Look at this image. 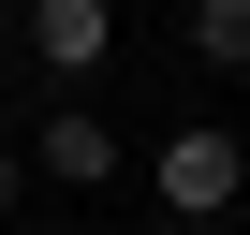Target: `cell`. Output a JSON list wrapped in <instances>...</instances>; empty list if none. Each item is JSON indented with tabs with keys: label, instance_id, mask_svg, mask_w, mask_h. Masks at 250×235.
<instances>
[{
	"label": "cell",
	"instance_id": "cell-2",
	"mask_svg": "<svg viewBox=\"0 0 250 235\" xmlns=\"http://www.w3.org/2000/svg\"><path fill=\"white\" fill-rule=\"evenodd\" d=\"M118 162H133V147H118V133H103L88 103L30 118V176H59V191H118Z\"/></svg>",
	"mask_w": 250,
	"mask_h": 235
},
{
	"label": "cell",
	"instance_id": "cell-4",
	"mask_svg": "<svg viewBox=\"0 0 250 235\" xmlns=\"http://www.w3.org/2000/svg\"><path fill=\"white\" fill-rule=\"evenodd\" d=\"M191 59L206 74H250V0H191Z\"/></svg>",
	"mask_w": 250,
	"mask_h": 235
},
{
	"label": "cell",
	"instance_id": "cell-3",
	"mask_svg": "<svg viewBox=\"0 0 250 235\" xmlns=\"http://www.w3.org/2000/svg\"><path fill=\"white\" fill-rule=\"evenodd\" d=\"M15 30H30V59H44V74H74V88H88V74L118 59V0H30Z\"/></svg>",
	"mask_w": 250,
	"mask_h": 235
},
{
	"label": "cell",
	"instance_id": "cell-6",
	"mask_svg": "<svg viewBox=\"0 0 250 235\" xmlns=\"http://www.w3.org/2000/svg\"><path fill=\"white\" fill-rule=\"evenodd\" d=\"M177 235H206V220H177Z\"/></svg>",
	"mask_w": 250,
	"mask_h": 235
},
{
	"label": "cell",
	"instance_id": "cell-5",
	"mask_svg": "<svg viewBox=\"0 0 250 235\" xmlns=\"http://www.w3.org/2000/svg\"><path fill=\"white\" fill-rule=\"evenodd\" d=\"M15 191H30V147H15V133H0V220H15Z\"/></svg>",
	"mask_w": 250,
	"mask_h": 235
},
{
	"label": "cell",
	"instance_id": "cell-1",
	"mask_svg": "<svg viewBox=\"0 0 250 235\" xmlns=\"http://www.w3.org/2000/svg\"><path fill=\"white\" fill-rule=\"evenodd\" d=\"M147 191H162L177 220H206V235H221V206L250 191V147H235V118H177V133L147 147Z\"/></svg>",
	"mask_w": 250,
	"mask_h": 235
}]
</instances>
